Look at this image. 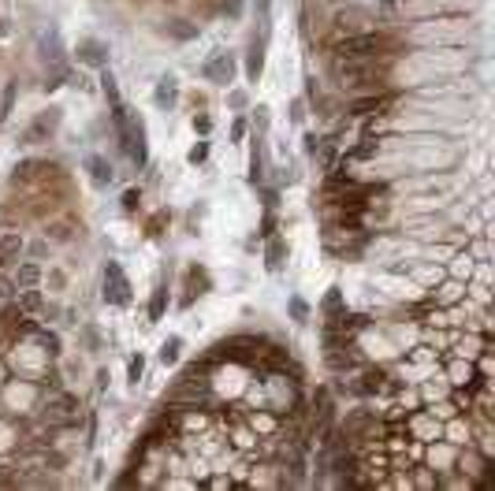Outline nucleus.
<instances>
[{"label": "nucleus", "instance_id": "1", "mask_svg": "<svg viewBox=\"0 0 495 491\" xmlns=\"http://www.w3.org/2000/svg\"><path fill=\"white\" fill-rule=\"evenodd\" d=\"M387 68L391 63H376L372 60H332V78L335 86L346 93H361V90H384L387 82Z\"/></svg>", "mask_w": 495, "mask_h": 491}, {"label": "nucleus", "instance_id": "2", "mask_svg": "<svg viewBox=\"0 0 495 491\" xmlns=\"http://www.w3.org/2000/svg\"><path fill=\"white\" fill-rule=\"evenodd\" d=\"M391 38L380 30H369V34H339L332 41V60H372V56H387Z\"/></svg>", "mask_w": 495, "mask_h": 491}, {"label": "nucleus", "instance_id": "3", "mask_svg": "<svg viewBox=\"0 0 495 491\" xmlns=\"http://www.w3.org/2000/svg\"><path fill=\"white\" fill-rule=\"evenodd\" d=\"M105 302H112V305L130 302V283H127V275L115 260H108V268H105Z\"/></svg>", "mask_w": 495, "mask_h": 491}, {"label": "nucleus", "instance_id": "4", "mask_svg": "<svg viewBox=\"0 0 495 491\" xmlns=\"http://www.w3.org/2000/svg\"><path fill=\"white\" fill-rule=\"evenodd\" d=\"M202 75H205L209 82H217V86H227V82L235 78V56H231V53H212V56L205 60Z\"/></svg>", "mask_w": 495, "mask_h": 491}, {"label": "nucleus", "instance_id": "5", "mask_svg": "<svg viewBox=\"0 0 495 491\" xmlns=\"http://www.w3.org/2000/svg\"><path fill=\"white\" fill-rule=\"evenodd\" d=\"M391 101H395V93H376V90H369L365 97L354 93V101H350V116H376V112L391 108Z\"/></svg>", "mask_w": 495, "mask_h": 491}, {"label": "nucleus", "instance_id": "6", "mask_svg": "<svg viewBox=\"0 0 495 491\" xmlns=\"http://www.w3.org/2000/svg\"><path fill=\"white\" fill-rule=\"evenodd\" d=\"M358 23H365V11H361V8L335 11V30H339V34H358Z\"/></svg>", "mask_w": 495, "mask_h": 491}, {"label": "nucleus", "instance_id": "7", "mask_svg": "<svg viewBox=\"0 0 495 491\" xmlns=\"http://www.w3.org/2000/svg\"><path fill=\"white\" fill-rule=\"evenodd\" d=\"M261 68H265V34L254 38V45H250V60H246V75H250V82L261 78Z\"/></svg>", "mask_w": 495, "mask_h": 491}, {"label": "nucleus", "instance_id": "8", "mask_svg": "<svg viewBox=\"0 0 495 491\" xmlns=\"http://www.w3.org/2000/svg\"><path fill=\"white\" fill-rule=\"evenodd\" d=\"M153 101H157V108H172V105L179 101V86H175V78H172V75H164V78L157 82Z\"/></svg>", "mask_w": 495, "mask_h": 491}, {"label": "nucleus", "instance_id": "9", "mask_svg": "<svg viewBox=\"0 0 495 491\" xmlns=\"http://www.w3.org/2000/svg\"><path fill=\"white\" fill-rule=\"evenodd\" d=\"M23 253V235L19 231H4L0 235V265H8V260H15Z\"/></svg>", "mask_w": 495, "mask_h": 491}, {"label": "nucleus", "instance_id": "10", "mask_svg": "<svg viewBox=\"0 0 495 491\" xmlns=\"http://www.w3.org/2000/svg\"><path fill=\"white\" fill-rule=\"evenodd\" d=\"M78 60H86V63H93V68H105V60H108V53H105V45L101 41H93V38H86L78 45Z\"/></svg>", "mask_w": 495, "mask_h": 491}, {"label": "nucleus", "instance_id": "11", "mask_svg": "<svg viewBox=\"0 0 495 491\" xmlns=\"http://www.w3.org/2000/svg\"><path fill=\"white\" fill-rule=\"evenodd\" d=\"M242 8H246V0H212V11H220L224 19H242Z\"/></svg>", "mask_w": 495, "mask_h": 491}, {"label": "nucleus", "instance_id": "12", "mask_svg": "<svg viewBox=\"0 0 495 491\" xmlns=\"http://www.w3.org/2000/svg\"><path fill=\"white\" fill-rule=\"evenodd\" d=\"M168 34H172L175 41H194V38H197V26L187 23V19H172V23H168Z\"/></svg>", "mask_w": 495, "mask_h": 491}, {"label": "nucleus", "instance_id": "13", "mask_svg": "<svg viewBox=\"0 0 495 491\" xmlns=\"http://www.w3.org/2000/svg\"><path fill=\"white\" fill-rule=\"evenodd\" d=\"M250 183L254 186L265 183V153H261V142L254 145V157H250Z\"/></svg>", "mask_w": 495, "mask_h": 491}, {"label": "nucleus", "instance_id": "14", "mask_svg": "<svg viewBox=\"0 0 495 491\" xmlns=\"http://www.w3.org/2000/svg\"><path fill=\"white\" fill-rule=\"evenodd\" d=\"M38 280H41V268L38 265H19V272H15V287H38Z\"/></svg>", "mask_w": 495, "mask_h": 491}, {"label": "nucleus", "instance_id": "15", "mask_svg": "<svg viewBox=\"0 0 495 491\" xmlns=\"http://www.w3.org/2000/svg\"><path fill=\"white\" fill-rule=\"evenodd\" d=\"M86 164H90V171H93V183H97V186H108V183H112V168H108L101 157H90Z\"/></svg>", "mask_w": 495, "mask_h": 491}, {"label": "nucleus", "instance_id": "16", "mask_svg": "<svg viewBox=\"0 0 495 491\" xmlns=\"http://www.w3.org/2000/svg\"><path fill=\"white\" fill-rule=\"evenodd\" d=\"M283 242H279V238H269V260H265V265H269V272H279V268H283Z\"/></svg>", "mask_w": 495, "mask_h": 491}, {"label": "nucleus", "instance_id": "17", "mask_svg": "<svg viewBox=\"0 0 495 491\" xmlns=\"http://www.w3.org/2000/svg\"><path fill=\"white\" fill-rule=\"evenodd\" d=\"M19 309H26V313L41 309V294H38L34 287H23V294H19Z\"/></svg>", "mask_w": 495, "mask_h": 491}, {"label": "nucleus", "instance_id": "18", "mask_svg": "<svg viewBox=\"0 0 495 491\" xmlns=\"http://www.w3.org/2000/svg\"><path fill=\"white\" fill-rule=\"evenodd\" d=\"M164 302H168V287H157V290H153V302H150V320H160Z\"/></svg>", "mask_w": 495, "mask_h": 491}, {"label": "nucleus", "instance_id": "19", "mask_svg": "<svg viewBox=\"0 0 495 491\" xmlns=\"http://www.w3.org/2000/svg\"><path fill=\"white\" fill-rule=\"evenodd\" d=\"M179 347H183V342H179V339H168V342H164V347H160V361H164V365L179 361Z\"/></svg>", "mask_w": 495, "mask_h": 491}, {"label": "nucleus", "instance_id": "20", "mask_svg": "<svg viewBox=\"0 0 495 491\" xmlns=\"http://www.w3.org/2000/svg\"><path fill=\"white\" fill-rule=\"evenodd\" d=\"M15 294H19V287H15V280H8V275H0V302H11Z\"/></svg>", "mask_w": 495, "mask_h": 491}, {"label": "nucleus", "instance_id": "21", "mask_svg": "<svg viewBox=\"0 0 495 491\" xmlns=\"http://www.w3.org/2000/svg\"><path fill=\"white\" fill-rule=\"evenodd\" d=\"M11 105H15V82L4 86V105H0V116H11Z\"/></svg>", "mask_w": 495, "mask_h": 491}, {"label": "nucleus", "instance_id": "22", "mask_svg": "<svg viewBox=\"0 0 495 491\" xmlns=\"http://www.w3.org/2000/svg\"><path fill=\"white\" fill-rule=\"evenodd\" d=\"M142 369H145V361H142V357H130V365H127L130 384H138V380H142Z\"/></svg>", "mask_w": 495, "mask_h": 491}, {"label": "nucleus", "instance_id": "23", "mask_svg": "<svg viewBox=\"0 0 495 491\" xmlns=\"http://www.w3.org/2000/svg\"><path fill=\"white\" fill-rule=\"evenodd\" d=\"M41 347H45L48 354H60V339H56L53 332H41Z\"/></svg>", "mask_w": 495, "mask_h": 491}, {"label": "nucleus", "instance_id": "24", "mask_svg": "<svg viewBox=\"0 0 495 491\" xmlns=\"http://www.w3.org/2000/svg\"><path fill=\"white\" fill-rule=\"evenodd\" d=\"M205 157H209V145L202 142V145H194V149H190V157H187V160H190V164H202Z\"/></svg>", "mask_w": 495, "mask_h": 491}, {"label": "nucleus", "instance_id": "25", "mask_svg": "<svg viewBox=\"0 0 495 491\" xmlns=\"http://www.w3.org/2000/svg\"><path fill=\"white\" fill-rule=\"evenodd\" d=\"M291 313H294V320H306L309 309H306V302H302V298H291Z\"/></svg>", "mask_w": 495, "mask_h": 491}, {"label": "nucleus", "instance_id": "26", "mask_svg": "<svg viewBox=\"0 0 495 491\" xmlns=\"http://www.w3.org/2000/svg\"><path fill=\"white\" fill-rule=\"evenodd\" d=\"M372 153H376V142H365V145H358V149H354V157H358V160H369Z\"/></svg>", "mask_w": 495, "mask_h": 491}, {"label": "nucleus", "instance_id": "27", "mask_svg": "<svg viewBox=\"0 0 495 491\" xmlns=\"http://www.w3.org/2000/svg\"><path fill=\"white\" fill-rule=\"evenodd\" d=\"M123 208H127V212L138 208V190H127V194H123Z\"/></svg>", "mask_w": 495, "mask_h": 491}, {"label": "nucleus", "instance_id": "28", "mask_svg": "<svg viewBox=\"0 0 495 491\" xmlns=\"http://www.w3.org/2000/svg\"><path fill=\"white\" fill-rule=\"evenodd\" d=\"M261 235H265V238H272V235H276V216H272V212L265 216V223H261Z\"/></svg>", "mask_w": 495, "mask_h": 491}, {"label": "nucleus", "instance_id": "29", "mask_svg": "<svg viewBox=\"0 0 495 491\" xmlns=\"http://www.w3.org/2000/svg\"><path fill=\"white\" fill-rule=\"evenodd\" d=\"M231 138H235V142L246 138V120H235V127H231Z\"/></svg>", "mask_w": 495, "mask_h": 491}, {"label": "nucleus", "instance_id": "30", "mask_svg": "<svg viewBox=\"0 0 495 491\" xmlns=\"http://www.w3.org/2000/svg\"><path fill=\"white\" fill-rule=\"evenodd\" d=\"M265 112H269V108H257V116H254V123H257L261 130H265V127H269V116H265Z\"/></svg>", "mask_w": 495, "mask_h": 491}, {"label": "nucleus", "instance_id": "31", "mask_svg": "<svg viewBox=\"0 0 495 491\" xmlns=\"http://www.w3.org/2000/svg\"><path fill=\"white\" fill-rule=\"evenodd\" d=\"M194 127L202 130V134H209V127H212V120H209V116H202V120H194Z\"/></svg>", "mask_w": 495, "mask_h": 491}, {"label": "nucleus", "instance_id": "32", "mask_svg": "<svg viewBox=\"0 0 495 491\" xmlns=\"http://www.w3.org/2000/svg\"><path fill=\"white\" fill-rule=\"evenodd\" d=\"M372 4H380V8H391V4H399V0H372Z\"/></svg>", "mask_w": 495, "mask_h": 491}]
</instances>
